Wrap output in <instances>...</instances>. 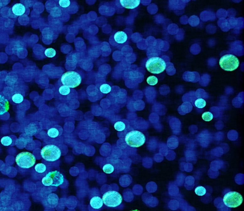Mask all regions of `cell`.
I'll return each mask as SVG.
<instances>
[{"label":"cell","instance_id":"obj_1","mask_svg":"<svg viewBox=\"0 0 244 211\" xmlns=\"http://www.w3.org/2000/svg\"><path fill=\"white\" fill-rule=\"evenodd\" d=\"M64 176L57 170L52 171L46 173L42 179V185L45 186H59L64 182Z\"/></svg>","mask_w":244,"mask_h":211},{"label":"cell","instance_id":"obj_2","mask_svg":"<svg viewBox=\"0 0 244 211\" xmlns=\"http://www.w3.org/2000/svg\"><path fill=\"white\" fill-rule=\"evenodd\" d=\"M42 158L48 162H55L61 157V151L55 145H47L43 147L41 151Z\"/></svg>","mask_w":244,"mask_h":211},{"label":"cell","instance_id":"obj_3","mask_svg":"<svg viewBox=\"0 0 244 211\" xmlns=\"http://www.w3.org/2000/svg\"><path fill=\"white\" fill-rule=\"evenodd\" d=\"M145 136L138 130H132L125 136V142L126 144L133 148L139 147L145 143Z\"/></svg>","mask_w":244,"mask_h":211},{"label":"cell","instance_id":"obj_4","mask_svg":"<svg viewBox=\"0 0 244 211\" xmlns=\"http://www.w3.org/2000/svg\"><path fill=\"white\" fill-rule=\"evenodd\" d=\"M62 85L69 88H75L79 86L82 79L79 73L75 71H68L63 74L60 79Z\"/></svg>","mask_w":244,"mask_h":211},{"label":"cell","instance_id":"obj_5","mask_svg":"<svg viewBox=\"0 0 244 211\" xmlns=\"http://www.w3.org/2000/svg\"><path fill=\"white\" fill-rule=\"evenodd\" d=\"M145 67L152 74H160L165 70L166 63L159 57H152L146 62Z\"/></svg>","mask_w":244,"mask_h":211},{"label":"cell","instance_id":"obj_6","mask_svg":"<svg viewBox=\"0 0 244 211\" xmlns=\"http://www.w3.org/2000/svg\"><path fill=\"white\" fill-rule=\"evenodd\" d=\"M15 161L20 168L23 169H30L35 165L36 158L31 153L22 152L17 154Z\"/></svg>","mask_w":244,"mask_h":211},{"label":"cell","instance_id":"obj_7","mask_svg":"<svg viewBox=\"0 0 244 211\" xmlns=\"http://www.w3.org/2000/svg\"><path fill=\"white\" fill-rule=\"evenodd\" d=\"M102 200L104 205L108 207L115 208L119 206L122 201V197L118 192L108 191L103 195Z\"/></svg>","mask_w":244,"mask_h":211},{"label":"cell","instance_id":"obj_8","mask_svg":"<svg viewBox=\"0 0 244 211\" xmlns=\"http://www.w3.org/2000/svg\"><path fill=\"white\" fill-rule=\"evenodd\" d=\"M220 66L226 71H233L237 69L240 65L238 59L232 54L225 55L220 59Z\"/></svg>","mask_w":244,"mask_h":211},{"label":"cell","instance_id":"obj_9","mask_svg":"<svg viewBox=\"0 0 244 211\" xmlns=\"http://www.w3.org/2000/svg\"><path fill=\"white\" fill-rule=\"evenodd\" d=\"M223 201L227 207L236 208L242 203L243 197L237 192H229L225 194Z\"/></svg>","mask_w":244,"mask_h":211},{"label":"cell","instance_id":"obj_10","mask_svg":"<svg viewBox=\"0 0 244 211\" xmlns=\"http://www.w3.org/2000/svg\"><path fill=\"white\" fill-rule=\"evenodd\" d=\"M41 192L42 202L43 205L48 208H55L57 206L59 202V197L57 194L52 193L51 190L44 188Z\"/></svg>","mask_w":244,"mask_h":211},{"label":"cell","instance_id":"obj_11","mask_svg":"<svg viewBox=\"0 0 244 211\" xmlns=\"http://www.w3.org/2000/svg\"><path fill=\"white\" fill-rule=\"evenodd\" d=\"M41 126L38 122H34L30 123L25 128V134L30 136H34L38 134L41 130Z\"/></svg>","mask_w":244,"mask_h":211},{"label":"cell","instance_id":"obj_12","mask_svg":"<svg viewBox=\"0 0 244 211\" xmlns=\"http://www.w3.org/2000/svg\"><path fill=\"white\" fill-rule=\"evenodd\" d=\"M119 2L122 7L128 9L137 8L141 3L140 0H120Z\"/></svg>","mask_w":244,"mask_h":211},{"label":"cell","instance_id":"obj_13","mask_svg":"<svg viewBox=\"0 0 244 211\" xmlns=\"http://www.w3.org/2000/svg\"><path fill=\"white\" fill-rule=\"evenodd\" d=\"M9 109L8 100L3 96L0 95V115H3Z\"/></svg>","mask_w":244,"mask_h":211},{"label":"cell","instance_id":"obj_14","mask_svg":"<svg viewBox=\"0 0 244 211\" xmlns=\"http://www.w3.org/2000/svg\"><path fill=\"white\" fill-rule=\"evenodd\" d=\"M104 205L102 198L99 196H95L90 200V205L94 209H99Z\"/></svg>","mask_w":244,"mask_h":211},{"label":"cell","instance_id":"obj_15","mask_svg":"<svg viewBox=\"0 0 244 211\" xmlns=\"http://www.w3.org/2000/svg\"><path fill=\"white\" fill-rule=\"evenodd\" d=\"M25 7L22 3H16L12 7L13 13L17 16H22L25 13Z\"/></svg>","mask_w":244,"mask_h":211},{"label":"cell","instance_id":"obj_16","mask_svg":"<svg viewBox=\"0 0 244 211\" xmlns=\"http://www.w3.org/2000/svg\"><path fill=\"white\" fill-rule=\"evenodd\" d=\"M114 40L117 43L123 44L128 40V36L125 32L122 31H117L114 35Z\"/></svg>","mask_w":244,"mask_h":211},{"label":"cell","instance_id":"obj_17","mask_svg":"<svg viewBox=\"0 0 244 211\" xmlns=\"http://www.w3.org/2000/svg\"><path fill=\"white\" fill-rule=\"evenodd\" d=\"M53 7H50V10L49 11L51 16H52L54 18H60L62 14V8L59 7L57 6V4L54 3L52 1Z\"/></svg>","mask_w":244,"mask_h":211},{"label":"cell","instance_id":"obj_18","mask_svg":"<svg viewBox=\"0 0 244 211\" xmlns=\"http://www.w3.org/2000/svg\"><path fill=\"white\" fill-rule=\"evenodd\" d=\"M60 128L61 129V128L59 127H52L50 128V129H48L47 132V134L48 137H50V138H57V137L60 135V132L61 134V132H60Z\"/></svg>","mask_w":244,"mask_h":211},{"label":"cell","instance_id":"obj_19","mask_svg":"<svg viewBox=\"0 0 244 211\" xmlns=\"http://www.w3.org/2000/svg\"><path fill=\"white\" fill-rule=\"evenodd\" d=\"M58 92H59V95H61L62 97H67L70 93V88H69L68 87H67L66 86L62 85V86H61L59 87Z\"/></svg>","mask_w":244,"mask_h":211},{"label":"cell","instance_id":"obj_20","mask_svg":"<svg viewBox=\"0 0 244 211\" xmlns=\"http://www.w3.org/2000/svg\"><path fill=\"white\" fill-rule=\"evenodd\" d=\"M46 166L43 163H39L35 166V171L39 174L44 173L46 171Z\"/></svg>","mask_w":244,"mask_h":211},{"label":"cell","instance_id":"obj_21","mask_svg":"<svg viewBox=\"0 0 244 211\" xmlns=\"http://www.w3.org/2000/svg\"><path fill=\"white\" fill-rule=\"evenodd\" d=\"M13 102L16 104H20L24 100V96L20 93H15L12 97Z\"/></svg>","mask_w":244,"mask_h":211},{"label":"cell","instance_id":"obj_22","mask_svg":"<svg viewBox=\"0 0 244 211\" xmlns=\"http://www.w3.org/2000/svg\"><path fill=\"white\" fill-rule=\"evenodd\" d=\"M102 170L106 174H111L115 171V167L111 164H106L103 166Z\"/></svg>","mask_w":244,"mask_h":211},{"label":"cell","instance_id":"obj_23","mask_svg":"<svg viewBox=\"0 0 244 211\" xmlns=\"http://www.w3.org/2000/svg\"><path fill=\"white\" fill-rule=\"evenodd\" d=\"M115 129L118 132H122L126 128L125 123L122 121H117L114 125Z\"/></svg>","mask_w":244,"mask_h":211},{"label":"cell","instance_id":"obj_24","mask_svg":"<svg viewBox=\"0 0 244 211\" xmlns=\"http://www.w3.org/2000/svg\"><path fill=\"white\" fill-rule=\"evenodd\" d=\"M19 140L20 141H22V142H24L25 143V145H26L27 143H30L31 142H32L33 137H31V136H30L27 134H23L20 136Z\"/></svg>","mask_w":244,"mask_h":211},{"label":"cell","instance_id":"obj_25","mask_svg":"<svg viewBox=\"0 0 244 211\" xmlns=\"http://www.w3.org/2000/svg\"><path fill=\"white\" fill-rule=\"evenodd\" d=\"M44 54L47 58H52L56 56V51L55 49H53L52 48H46V50H45Z\"/></svg>","mask_w":244,"mask_h":211},{"label":"cell","instance_id":"obj_26","mask_svg":"<svg viewBox=\"0 0 244 211\" xmlns=\"http://www.w3.org/2000/svg\"><path fill=\"white\" fill-rule=\"evenodd\" d=\"M100 91L104 94H107L111 92V87L107 84H104L100 87Z\"/></svg>","mask_w":244,"mask_h":211},{"label":"cell","instance_id":"obj_27","mask_svg":"<svg viewBox=\"0 0 244 211\" xmlns=\"http://www.w3.org/2000/svg\"><path fill=\"white\" fill-rule=\"evenodd\" d=\"M13 143V140L9 136H3L1 139V143L4 146H10Z\"/></svg>","mask_w":244,"mask_h":211},{"label":"cell","instance_id":"obj_28","mask_svg":"<svg viewBox=\"0 0 244 211\" xmlns=\"http://www.w3.org/2000/svg\"><path fill=\"white\" fill-rule=\"evenodd\" d=\"M206 188L202 186H197L195 190V193L198 196H204L206 194Z\"/></svg>","mask_w":244,"mask_h":211},{"label":"cell","instance_id":"obj_29","mask_svg":"<svg viewBox=\"0 0 244 211\" xmlns=\"http://www.w3.org/2000/svg\"><path fill=\"white\" fill-rule=\"evenodd\" d=\"M206 100L203 98H198L195 102V106L198 108H203L206 106Z\"/></svg>","mask_w":244,"mask_h":211},{"label":"cell","instance_id":"obj_30","mask_svg":"<svg viewBox=\"0 0 244 211\" xmlns=\"http://www.w3.org/2000/svg\"><path fill=\"white\" fill-rule=\"evenodd\" d=\"M202 118H203V119L204 121L209 122V121L212 120L213 118H214V115L210 112H206L203 114Z\"/></svg>","mask_w":244,"mask_h":211},{"label":"cell","instance_id":"obj_31","mask_svg":"<svg viewBox=\"0 0 244 211\" xmlns=\"http://www.w3.org/2000/svg\"><path fill=\"white\" fill-rule=\"evenodd\" d=\"M147 82L150 86H155L158 84V79L155 76H150L147 79Z\"/></svg>","mask_w":244,"mask_h":211},{"label":"cell","instance_id":"obj_32","mask_svg":"<svg viewBox=\"0 0 244 211\" xmlns=\"http://www.w3.org/2000/svg\"><path fill=\"white\" fill-rule=\"evenodd\" d=\"M58 4L61 8H67L70 5L71 2L70 0H59Z\"/></svg>","mask_w":244,"mask_h":211},{"label":"cell","instance_id":"obj_33","mask_svg":"<svg viewBox=\"0 0 244 211\" xmlns=\"http://www.w3.org/2000/svg\"><path fill=\"white\" fill-rule=\"evenodd\" d=\"M141 76V73L138 72V71H131L129 74V77L132 80H135L139 78Z\"/></svg>","mask_w":244,"mask_h":211}]
</instances>
